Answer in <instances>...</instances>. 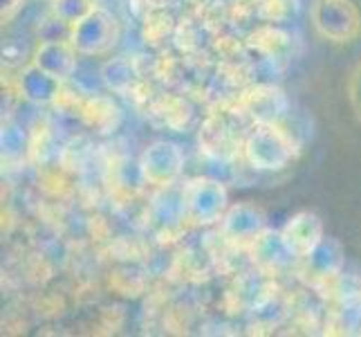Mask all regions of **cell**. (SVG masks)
Returning <instances> with one entry per match:
<instances>
[{
    "mask_svg": "<svg viewBox=\"0 0 361 337\" xmlns=\"http://www.w3.org/2000/svg\"><path fill=\"white\" fill-rule=\"evenodd\" d=\"M348 102H350V108L355 112L357 122L361 124V59L355 64V68L350 70V77H348Z\"/></svg>",
    "mask_w": 361,
    "mask_h": 337,
    "instance_id": "2e32d148",
    "label": "cell"
},
{
    "mask_svg": "<svg viewBox=\"0 0 361 337\" xmlns=\"http://www.w3.org/2000/svg\"><path fill=\"white\" fill-rule=\"evenodd\" d=\"M102 77H104V83L108 85L110 90L123 93V90H128L130 85L135 83L137 68H135V64H133L130 59L117 57V59L106 61L104 68H102Z\"/></svg>",
    "mask_w": 361,
    "mask_h": 337,
    "instance_id": "4fadbf2b",
    "label": "cell"
},
{
    "mask_svg": "<svg viewBox=\"0 0 361 337\" xmlns=\"http://www.w3.org/2000/svg\"><path fill=\"white\" fill-rule=\"evenodd\" d=\"M0 146H3V162L16 165L27 153V135L16 122H5L3 135H0Z\"/></svg>",
    "mask_w": 361,
    "mask_h": 337,
    "instance_id": "5bb4252c",
    "label": "cell"
},
{
    "mask_svg": "<svg viewBox=\"0 0 361 337\" xmlns=\"http://www.w3.org/2000/svg\"><path fill=\"white\" fill-rule=\"evenodd\" d=\"M184 155L178 144L153 142L140 158V173L146 182L155 187H169L182 176Z\"/></svg>",
    "mask_w": 361,
    "mask_h": 337,
    "instance_id": "8992f818",
    "label": "cell"
},
{
    "mask_svg": "<svg viewBox=\"0 0 361 337\" xmlns=\"http://www.w3.org/2000/svg\"><path fill=\"white\" fill-rule=\"evenodd\" d=\"M303 274L312 283H330L343 272L345 266V249L339 239L323 236L317 247L303 259Z\"/></svg>",
    "mask_w": 361,
    "mask_h": 337,
    "instance_id": "52a82bcc",
    "label": "cell"
},
{
    "mask_svg": "<svg viewBox=\"0 0 361 337\" xmlns=\"http://www.w3.org/2000/svg\"><path fill=\"white\" fill-rule=\"evenodd\" d=\"M227 209H229V191L225 189L222 182L204 176H197L184 182L182 211L186 220H191L193 225H214L220 223Z\"/></svg>",
    "mask_w": 361,
    "mask_h": 337,
    "instance_id": "3957f363",
    "label": "cell"
},
{
    "mask_svg": "<svg viewBox=\"0 0 361 337\" xmlns=\"http://www.w3.org/2000/svg\"><path fill=\"white\" fill-rule=\"evenodd\" d=\"M240 104L256 124H281L285 112H288V97L279 85L271 83H258L249 88L243 95Z\"/></svg>",
    "mask_w": 361,
    "mask_h": 337,
    "instance_id": "ba28073f",
    "label": "cell"
},
{
    "mask_svg": "<svg viewBox=\"0 0 361 337\" xmlns=\"http://www.w3.org/2000/svg\"><path fill=\"white\" fill-rule=\"evenodd\" d=\"M247 249L254 264L265 272H279L296 261V254L290 249L281 230H265Z\"/></svg>",
    "mask_w": 361,
    "mask_h": 337,
    "instance_id": "30bf717a",
    "label": "cell"
},
{
    "mask_svg": "<svg viewBox=\"0 0 361 337\" xmlns=\"http://www.w3.org/2000/svg\"><path fill=\"white\" fill-rule=\"evenodd\" d=\"M243 153L258 171H281L294 158V142L279 124H256L247 135Z\"/></svg>",
    "mask_w": 361,
    "mask_h": 337,
    "instance_id": "6da1fadb",
    "label": "cell"
},
{
    "mask_svg": "<svg viewBox=\"0 0 361 337\" xmlns=\"http://www.w3.org/2000/svg\"><path fill=\"white\" fill-rule=\"evenodd\" d=\"M77 49L68 41H59V39H49L43 41L39 47L34 49L32 61L39 68H43L45 72L54 74L56 79L66 81L70 79L74 70H77Z\"/></svg>",
    "mask_w": 361,
    "mask_h": 337,
    "instance_id": "8fae6325",
    "label": "cell"
},
{
    "mask_svg": "<svg viewBox=\"0 0 361 337\" xmlns=\"http://www.w3.org/2000/svg\"><path fill=\"white\" fill-rule=\"evenodd\" d=\"M0 3H3V9H0V18H3V23H9L23 7V0H0Z\"/></svg>",
    "mask_w": 361,
    "mask_h": 337,
    "instance_id": "e0dca14e",
    "label": "cell"
},
{
    "mask_svg": "<svg viewBox=\"0 0 361 337\" xmlns=\"http://www.w3.org/2000/svg\"><path fill=\"white\" fill-rule=\"evenodd\" d=\"M97 0H52V14L59 23L72 28L74 23L88 16L97 7Z\"/></svg>",
    "mask_w": 361,
    "mask_h": 337,
    "instance_id": "9a60e30c",
    "label": "cell"
},
{
    "mask_svg": "<svg viewBox=\"0 0 361 337\" xmlns=\"http://www.w3.org/2000/svg\"><path fill=\"white\" fill-rule=\"evenodd\" d=\"M285 241H288L290 249L296 254V259L301 261L305 254H310L317 247V243L326 236L323 232V220L319 214L310 209L296 211V214L285 223V227L281 230Z\"/></svg>",
    "mask_w": 361,
    "mask_h": 337,
    "instance_id": "9c48e42d",
    "label": "cell"
},
{
    "mask_svg": "<svg viewBox=\"0 0 361 337\" xmlns=\"http://www.w3.org/2000/svg\"><path fill=\"white\" fill-rule=\"evenodd\" d=\"M18 93L23 99H27V102L36 106H49V104H54L61 95V79L45 72L32 61L18 77Z\"/></svg>",
    "mask_w": 361,
    "mask_h": 337,
    "instance_id": "7c38bea8",
    "label": "cell"
},
{
    "mask_svg": "<svg viewBox=\"0 0 361 337\" xmlns=\"http://www.w3.org/2000/svg\"><path fill=\"white\" fill-rule=\"evenodd\" d=\"M265 230H269L267 227V211L252 201L229 205L225 216L220 218L222 236L238 247H249Z\"/></svg>",
    "mask_w": 361,
    "mask_h": 337,
    "instance_id": "5b68a950",
    "label": "cell"
},
{
    "mask_svg": "<svg viewBox=\"0 0 361 337\" xmlns=\"http://www.w3.org/2000/svg\"><path fill=\"white\" fill-rule=\"evenodd\" d=\"M121 28L113 11L104 7H94L88 16L77 20L68 32V39L79 54L85 57H104L113 52L119 43Z\"/></svg>",
    "mask_w": 361,
    "mask_h": 337,
    "instance_id": "7a4b0ae2",
    "label": "cell"
},
{
    "mask_svg": "<svg viewBox=\"0 0 361 337\" xmlns=\"http://www.w3.org/2000/svg\"><path fill=\"white\" fill-rule=\"evenodd\" d=\"M312 25L321 39L334 45L353 43L361 34V11L353 0H314Z\"/></svg>",
    "mask_w": 361,
    "mask_h": 337,
    "instance_id": "277c9868",
    "label": "cell"
}]
</instances>
